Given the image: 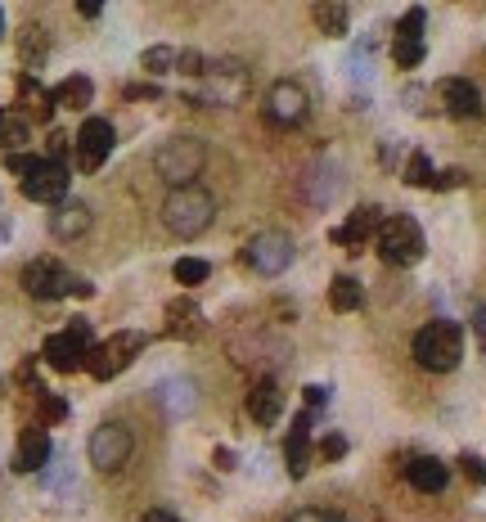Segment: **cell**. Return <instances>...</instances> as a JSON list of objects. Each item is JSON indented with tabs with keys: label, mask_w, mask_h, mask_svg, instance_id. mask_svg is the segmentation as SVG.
Listing matches in <instances>:
<instances>
[{
	"label": "cell",
	"mask_w": 486,
	"mask_h": 522,
	"mask_svg": "<svg viewBox=\"0 0 486 522\" xmlns=\"http://www.w3.org/2000/svg\"><path fill=\"white\" fill-rule=\"evenodd\" d=\"M459 468H464V477L473 486H486V464L477 455H459Z\"/></svg>",
	"instance_id": "74e56055"
},
{
	"label": "cell",
	"mask_w": 486,
	"mask_h": 522,
	"mask_svg": "<svg viewBox=\"0 0 486 522\" xmlns=\"http://www.w3.org/2000/svg\"><path fill=\"white\" fill-rule=\"evenodd\" d=\"M90 221H95V212H90L81 198H63V203L50 212V234L59 243H72V239H81V234L90 230Z\"/></svg>",
	"instance_id": "ac0fdd59"
},
{
	"label": "cell",
	"mask_w": 486,
	"mask_h": 522,
	"mask_svg": "<svg viewBox=\"0 0 486 522\" xmlns=\"http://www.w3.org/2000/svg\"><path fill=\"white\" fill-rule=\"evenodd\" d=\"M293 257H297L293 234H284V230H261V234H252V239L243 243V266H252L257 275H266V279L284 275V270L293 266Z\"/></svg>",
	"instance_id": "ba28073f"
},
{
	"label": "cell",
	"mask_w": 486,
	"mask_h": 522,
	"mask_svg": "<svg viewBox=\"0 0 486 522\" xmlns=\"http://www.w3.org/2000/svg\"><path fill=\"white\" fill-rule=\"evenodd\" d=\"M5 234H9V225H5V221H0V239H5Z\"/></svg>",
	"instance_id": "681fc988"
},
{
	"label": "cell",
	"mask_w": 486,
	"mask_h": 522,
	"mask_svg": "<svg viewBox=\"0 0 486 522\" xmlns=\"http://www.w3.org/2000/svg\"><path fill=\"white\" fill-rule=\"evenodd\" d=\"M203 162H207V144L198 140V135H171V140L158 144V153H153V171H158L171 189L194 185Z\"/></svg>",
	"instance_id": "277c9868"
},
{
	"label": "cell",
	"mask_w": 486,
	"mask_h": 522,
	"mask_svg": "<svg viewBox=\"0 0 486 522\" xmlns=\"http://www.w3.org/2000/svg\"><path fill=\"white\" fill-rule=\"evenodd\" d=\"M117 135H113V122L108 117H86L81 122V131L72 135V149H77V167L81 171H99L108 162V153H113Z\"/></svg>",
	"instance_id": "7c38bea8"
},
{
	"label": "cell",
	"mask_w": 486,
	"mask_h": 522,
	"mask_svg": "<svg viewBox=\"0 0 486 522\" xmlns=\"http://www.w3.org/2000/svg\"><path fill=\"white\" fill-rule=\"evenodd\" d=\"M0 396H5V378H0Z\"/></svg>",
	"instance_id": "f907efd6"
},
{
	"label": "cell",
	"mask_w": 486,
	"mask_h": 522,
	"mask_svg": "<svg viewBox=\"0 0 486 522\" xmlns=\"http://www.w3.org/2000/svg\"><path fill=\"white\" fill-rule=\"evenodd\" d=\"M207 275H212V266H207L203 257H180L176 261V284L198 288V284H207Z\"/></svg>",
	"instance_id": "d6a6232c"
},
{
	"label": "cell",
	"mask_w": 486,
	"mask_h": 522,
	"mask_svg": "<svg viewBox=\"0 0 486 522\" xmlns=\"http://www.w3.org/2000/svg\"><path fill=\"white\" fill-rule=\"evenodd\" d=\"M216 468H225V473H230V468H234V455H230V450H216Z\"/></svg>",
	"instance_id": "bcb514c9"
},
{
	"label": "cell",
	"mask_w": 486,
	"mask_h": 522,
	"mask_svg": "<svg viewBox=\"0 0 486 522\" xmlns=\"http://www.w3.org/2000/svg\"><path fill=\"white\" fill-rule=\"evenodd\" d=\"M293 522H324V518H320V513H297Z\"/></svg>",
	"instance_id": "7dc6e473"
},
{
	"label": "cell",
	"mask_w": 486,
	"mask_h": 522,
	"mask_svg": "<svg viewBox=\"0 0 486 522\" xmlns=\"http://www.w3.org/2000/svg\"><path fill=\"white\" fill-rule=\"evenodd\" d=\"M279 410H284V392H279L275 378H257V387L248 392V414L257 423H275Z\"/></svg>",
	"instance_id": "cb8c5ba5"
},
{
	"label": "cell",
	"mask_w": 486,
	"mask_h": 522,
	"mask_svg": "<svg viewBox=\"0 0 486 522\" xmlns=\"http://www.w3.org/2000/svg\"><path fill=\"white\" fill-rule=\"evenodd\" d=\"M342 185H347V176H342V167L333 158H320L311 171H306V185H302V194L311 198L315 207H329L333 198L342 194Z\"/></svg>",
	"instance_id": "2e32d148"
},
{
	"label": "cell",
	"mask_w": 486,
	"mask_h": 522,
	"mask_svg": "<svg viewBox=\"0 0 486 522\" xmlns=\"http://www.w3.org/2000/svg\"><path fill=\"white\" fill-rule=\"evenodd\" d=\"M95 347V333H90V320H68V329L63 333H50L41 347V360L50 369H59V374H77V369H86V351Z\"/></svg>",
	"instance_id": "8992f818"
},
{
	"label": "cell",
	"mask_w": 486,
	"mask_h": 522,
	"mask_svg": "<svg viewBox=\"0 0 486 522\" xmlns=\"http://www.w3.org/2000/svg\"><path fill=\"white\" fill-rule=\"evenodd\" d=\"M329 306H333L338 315L360 311V306H365V288H360V279H351V275H333V284H329Z\"/></svg>",
	"instance_id": "484cf974"
},
{
	"label": "cell",
	"mask_w": 486,
	"mask_h": 522,
	"mask_svg": "<svg viewBox=\"0 0 486 522\" xmlns=\"http://www.w3.org/2000/svg\"><path fill=\"white\" fill-rule=\"evenodd\" d=\"M441 104L450 117H482V90L468 77H446L441 81Z\"/></svg>",
	"instance_id": "ffe728a7"
},
{
	"label": "cell",
	"mask_w": 486,
	"mask_h": 522,
	"mask_svg": "<svg viewBox=\"0 0 486 522\" xmlns=\"http://www.w3.org/2000/svg\"><path fill=\"white\" fill-rule=\"evenodd\" d=\"M423 54H428V45H423V41H410V36H392V63H396V68H405V72L419 68Z\"/></svg>",
	"instance_id": "f546056e"
},
{
	"label": "cell",
	"mask_w": 486,
	"mask_h": 522,
	"mask_svg": "<svg viewBox=\"0 0 486 522\" xmlns=\"http://www.w3.org/2000/svg\"><path fill=\"white\" fill-rule=\"evenodd\" d=\"M50 455H54V446H50V437H45V428L32 423V428H23V437H18V446H14V473H41V468L50 464Z\"/></svg>",
	"instance_id": "d6986e66"
},
{
	"label": "cell",
	"mask_w": 486,
	"mask_h": 522,
	"mask_svg": "<svg viewBox=\"0 0 486 522\" xmlns=\"http://www.w3.org/2000/svg\"><path fill=\"white\" fill-rule=\"evenodd\" d=\"M410 351L428 374H450V369H459V360H464V329H459L455 320H432L414 333Z\"/></svg>",
	"instance_id": "7a4b0ae2"
},
{
	"label": "cell",
	"mask_w": 486,
	"mask_h": 522,
	"mask_svg": "<svg viewBox=\"0 0 486 522\" xmlns=\"http://www.w3.org/2000/svg\"><path fill=\"white\" fill-rule=\"evenodd\" d=\"M216 221V198L207 194L203 185H185V189H171L162 198V225H167L176 239H198L203 230H212Z\"/></svg>",
	"instance_id": "6da1fadb"
},
{
	"label": "cell",
	"mask_w": 486,
	"mask_h": 522,
	"mask_svg": "<svg viewBox=\"0 0 486 522\" xmlns=\"http://www.w3.org/2000/svg\"><path fill=\"white\" fill-rule=\"evenodd\" d=\"M320 455L324 459H342L347 455V437H342V432H329V437L320 441Z\"/></svg>",
	"instance_id": "ab89813d"
},
{
	"label": "cell",
	"mask_w": 486,
	"mask_h": 522,
	"mask_svg": "<svg viewBox=\"0 0 486 522\" xmlns=\"http://www.w3.org/2000/svg\"><path fill=\"white\" fill-rule=\"evenodd\" d=\"M248 95V68L234 59H221L207 68L203 77V95H185L189 104H239Z\"/></svg>",
	"instance_id": "8fae6325"
},
{
	"label": "cell",
	"mask_w": 486,
	"mask_h": 522,
	"mask_svg": "<svg viewBox=\"0 0 486 522\" xmlns=\"http://www.w3.org/2000/svg\"><path fill=\"white\" fill-rule=\"evenodd\" d=\"M36 167H41V158H36V153H5V171H9V176L27 180Z\"/></svg>",
	"instance_id": "8d00e7d4"
},
{
	"label": "cell",
	"mask_w": 486,
	"mask_h": 522,
	"mask_svg": "<svg viewBox=\"0 0 486 522\" xmlns=\"http://www.w3.org/2000/svg\"><path fill=\"white\" fill-rule=\"evenodd\" d=\"M464 171H459V167H450V171H437V180H432V189H459V185H464Z\"/></svg>",
	"instance_id": "60d3db41"
},
{
	"label": "cell",
	"mask_w": 486,
	"mask_h": 522,
	"mask_svg": "<svg viewBox=\"0 0 486 522\" xmlns=\"http://www.w3.org/2000/svg\"><path fill=\"white\" fill-rule=\"evenodd\" d=\"M90 99H95V81L90 77H63L59 86H54V108H86Z\"/></svg>",
	"instance_id": "4316f807"
},
{
	"label": "cell",
	"mask_w": 486,
	"mask_h": 522,
	"mask_svg": "<svg viewBox=\"0 0 486 522\" xmlns=\"http://www.w3.org/2000/svg\"><path fill=\"white\" fill-rule=\"evenodd\" d=\"M23 293L36 302H59V297H90L95 288L81 275H72L68 266H59L54 257H36L23 266Z\"/></svg>",
	"instance_id": "3957f363"
},
{
	"label": "cell",
	"mask_w": 486,
	"mask_h": 522,
	"mask_svg": "<svg viewBox=\"0 0 486 522\" xmlns=\"http://www.w3.org/2000/svg\"><path fill=\"white\" fill-rule=\"evenodd\" d=\"M45 54H50V36H45L41 23H23V32H18V59H23V68H41Z\"/></svg>",
	"instance_id": "d4e9b609"
},
{
	"label": "cell",
	"mask_w": 486,
	"mask_h": 522,
	"mask_svg": "<svg viewBox=\"0 0 486 522\" xmlns=\"http://www.w3.org/2000/svg\"><path fill=\"white\" fill-rule=\"evenodd\" d=\"M45 149H50V162H63L68 158V149H72V135L68 131H50V144H45Z\"/></svg>",
	"instance_id": "f35d334b"
},
{
	"label": "cell",
	"mask_w": 486,
	"mask_h": 522,
	"mask_svg": "<svg viewBox=\"0 0 486 522\" xmlns=\"http://www.w3.org/2000/svg\"><path fill=\"white\" fill-rule=\"evenodd\" d=\"M68 167L63 162H50V158H41V167L32 171V176L23 180V198H32V203H54L59 207L63 203V194H68Z\"/></svg>",
	"instance_id": "4fadbf2b"
},
{
	"label": "cell",
	"mask_w": 486,
	"mask_h": 522,
	"mask_svg": "<svg viewBox=\"0 0 486 522\" xmlns=\"http://www.w3.org/2000/svg\"><path fill=\"white\" fill-rule=\"evenodd\" d=\"M86 455L99 473H117V468L131 464V455H135V432L126 428L122 419H104L95 432H90Z\"/></svg>",
	"instance_id": "52a82bcc"
},
{
	"label": "cell",
	"mask_w": 486,
	"mask_h": 522,
	"mask_svg": "<svg viewBox=\"0 0 486 522\" xmlns=\"http://www.w3.org/2000/svg\"><path fill=\"white\" fill-rule=\"evenodd\" d=\"M311 18H315V27H320L324 36H347V27H351V9L333 5V0H320V5L311 9Z\"/></svg>",
	"instance_id": "f1b7e54d"
},
{
	"label": "cell",
	"mask_w": 486,
	"mask_h": 522,
	"mask_svg": "<svg viewBox=\"0 0 486 522\" xmlns=\"http://www.w3.org/2000/svg\"><path fill=\"white\" fill-rule=\"evenodd\" d=\"M126 99H158V86H126Z\"/></svg>",
	"instance_id": "7bdbcfd3"
},
{
	"label": "cell",
	"mask_w": 486,
	"mask_h": 522,
	"mask_svg": "<svg viewBox=\"0 0 486 522\" xmlns=\"http://www.w3.org/2000/svg\"><path fill=\"white\" fill-rule=\"evenodd\" d=\"M27 140H32L27 117L23 113H0V149L5 153H27Z\"/></svg>",
	"instance_id": "83f0119b"
},
{
	"label": "cell",
	"mask_w": 486,
	"mask_h": 522,
	"mask_svg": "<svg viewBox=\"0 0 486 522\" xmlns=\"http://www.w3.org/2000/svg\"><path fill=\"white\" fill-rule=\"evenodd\" d=\"M261 117H266V126H275V131H293V126H302L306 117H311V95H306L297 81H275V86L266 90V99H261Z\"/></svg>",
	"instance_id": "9c48e42d"
},
{
	"label": "cell",
	"mask_w": 486,
	"mask_h": 522,
	"mask_svg": "<svg viewBox=\"0 0 486 522\" xmlns=\"http://www.w3.org/2000/svg\"><path fill=\"white\" fill-rule=\"evenodd\" d=\"M302 396H306V410H320V405L329 401V387H306Z\"/></svg>",
	"instance_id": "b9f144b4"
},
{
	"label": "cell",
	"mask_w": 486,
	"mask_h": 522,
	"mask_svg": "<svg viewBox=\"0 0 486 522\" xmlns=\"http://www.w3.org/2000/svg\"><path fill=\"white\" fill-rule=\"evenodd\" d=\"M77 14H81V18H99V14H104V5H95V0H86V5H77Z\"/></svg>",
	"instance_id": "f6af8a7d"
},
{
	"label": "cell",
	"mask_w": 486,
	"mask_h": 522,
	"mask_svg": "<svg viewBox=\"0 0 486 522\" xmlns=\"http://www.w3.org/2000/svg\"><path fill=\"white\" fill-rule=\"evenodd\" d=\"M401 180H405V185H410V189H432V180H437V171H432L428 153H410V162H405Z\"/></svg>",
	"instance_id": "4dcf8cb0"
},
{
	"label": "cell",
	"mask_w": 486,
	"mask_h": 522,
	"mask_svg": "<svg viewBox=\"0 0 486 522\" xmlns=\"http://www.w3.org/2000/svg\"><path fill=\"white\" fill-rule=\"evenodd\" d=\"M36 405H41V428H45V423H63V419H68V401L54 396V392H41V396H36Z\"/></svg>",
	"instance_id": "836d02e7"
},
{
	"label": "cell",
	"mask_w": 486,
	"mask_h": 522,
	"mask_svg": "<svg viewBox=\"0 0 486 522\" xmlns=\"http://www.w3.org/2000/svg\"><path fill=\"white\" fill-rule=\"evenodd\" d=\"M162 333L176 342H194L203 333V311H198L189 297H171L167 311H162Z\"/></svg>",
	"instance_id": "e0dca14e"
},
{
	"label": "cell",
	"mask_w": 486,
	"mask_h": 522,
	"mask_svg": "<svg viewBox=\"0 0 486 522\" xmlns=\"http://www.w3.org/2000/svg\"><path fill=\"white\" fill-rule=\"evenodd\" d=\"M140 522H180V518H176V513H171V509H149Z\"/></svg>",
	"instance_id": "ee69618b"
},
{
	"label": "cell",
	"mask_w": 486,
	"mask_h": 522,
	"mask_svg": "<svg viewBox=\"0 0 486 522\" xmlns=\"http://www.w3.org/2000/svg\"><path fill=\"white\" fill-rule=\"evenodd\" d=\"M284 455H288V473H293V477H306V464H311V410L293 419V428H288V441H284Z\"/></svg>",
	"instance_id": "7402d4cb"
},
{
	"label": "cell",
	"mask_w": 486,
	"mask_h": 522,
	"mask_svg": "<svg viewBox=\"0 0 486 522\" xmlns=\"http://www.w3.org/2000/svg\"><path fill=\"white\" fill-rule=\"evenodd\" d=\"M387 216H383V207H374V203H360L356 212L347 216V225H338L333 230V243H342L347 252H356L360 243H369L378 234V225H383Z\"/></svg>",
	"instance_id": "9a60e30c"
},
{
	"label": "cell",
	"mask_w": 486,
	"mask_h": 522,
	"mask_svg": "<svg viewBox=\"0 0 486 522\" xmlns=\"http://www.w3.org/2000/svg\"><path fill=\"white\" fill-rule=\"evenodd\" d=\"M374 248H378V261H387V266H414V261H423V252H428V239H423L414 216L396 212L378 225Z\"/></svg>",
	"instance_id": "5b68a950"
},
{
	"label": "cell",
	"mask_w": 486,
	"mask_h": 522,
	"mask_svg": "<svg viewBox=\"0 0 486 522\" xmlns=\"http://www.w3.org/2000/svg\"><path fill=\"white\" fill-rule=\"evenodd\" d=\"M207 68H212V59H203L198 50H180L176 72H185V77H198V81H203V77H207Z\"/></svg>",
	"instance_id": "d590c367"
},
{
	"label": "cell",
	"mask_w": 486,
	"mask_h": 522,
	"mask_svg": "<svg viewBox=\"0 0 486 522\" xmlns=\"http://www.w3.org/2000/svg\"><path fill=\"white\" fill-rule=\"evenodd\" d=\"M153 396H158V405H162L167 419H189L194 405H198V383L194 378H185V374H171V378H162V383L153 387Z\"/></svg>",
	"instance_id": "5bb4252c"
},
{
	"label": "cell",
	"mask_w": 486,
	"mask_h": 522,
	"mask_svg": "<svg viewBox=\"0 0 486 522\" xmlns=\"http://www.w3.org/2000/svg\"><path fill=\"white\" fill-rule=\"evenodd\" d=\"M18 104H23V113L32 117V122H50L54 117V90H45L41 81L27 72V77H18Z\"/></svg>",
	"instance_id": "603a6c76"
},
{
	"label": "cell",
	"mask_w": 486,
	"mask_h": 522,
	"mask_svg": "<svg viewBox=\"0 0 486 522\" xmlns=\"http://www.w3.org/2000/svg\"><path fill=\"white\" fill-rule=\"evenodd\" d=\"M405 477H410L414 491H423V495H441V491H446V482H450V468L441 464L437 455H414L410 464H405Z\"/></svg>",
	"instance_id": "44dd1931"
},
{
	"label": "cell",
	"mask_w": 486,
	"mask_h": 522,
	"mask_svg": "<svg viewBox=\"0 0 486 522\" xmlns=\"http://www.w3.org/2000/svg\"><path fill=\"white\" fill-rule=\"evenodd\" d=\"M0 36H5V9H0Z\"/></svg>",
	"instance_id": "c3c4849f"
},
{
	"label": "cell",
	"mask_w": 486,
	"mask_h": 522,
	"mask_svg": "<svg viewBox=\"0 0 486 522\" xmlns=\"http://www.w3.org/2000/svg\"><path fill=\"white\" fill-rule=\"evenodd\" d=\"M144 342H149L144 333H113V338L95 342V347L86 351V369L99 378V383H108V378H117L135 356H140Z\"/></svg>",
	"instance_id": "30bf717a"
},
{
	"label": "cell",
	"mask_w": 486,
	"mask_h": 522,
	"mask_svg": "<svg viewBox=\"0 0 486 522\" xmlns=\"http://www.w3.org/2000/svg\"><path fill=\"white\" fill-rule=\"evenodd\" d=\"M176 59H180V50H171V45H149V50L140 54V68L162 77V72H176Z\"/></svg>",
	"instance_id": "1f68e13d"
},
{
	"label": "cell",
	"mask_w": 486,
	"mask_h": 522,
	"mask_svg": "<svg viewBox=\"0 0 486 522\" xmlns=\"http://www.w3.org/2000/svg\"><path fill=\"white\" fill-rule=\"evenodd\" d=\"M423 23H428V9H405V18L396 23V36H410V41H423Z\"/></svg>",
	"instance_id": "e575fe53"
}]
</instances>
